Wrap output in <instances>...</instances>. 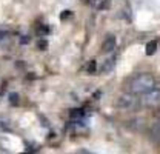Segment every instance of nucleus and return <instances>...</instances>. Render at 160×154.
I'll return each mask as SVG.
<instances>
[{"label":"nucleus","mask_w":160,"mask_h":154,"mask_svg":"<svg viewBox=\"0 0 160 154\" xmlns=\"http://www.w3.org/2000/svg\"><path fill=\"white\" fill-rule=\"evenodd\" d=\"M156 77L149 73H140L137 76H134L129 80V93L140 96V94H145L148 93L149 90H152L156 86Z\"/></svg>","instance_id":"1"},{"label":"nucleus","mask_w":160,"mask_h":154,"mask_svg":"<svg viewBox=\"0 0 160 154\" xmlns=\"http://www.w3.org/2000/svg\"><path fill=\"white\" fill-rule=\"evenodd\" d=\"M119 106L122 110H128V111H134L136 108H139V99L136 94H125L119 99Z\"/></svg>","instance_id":"2"},{"label":"nucleus","mask_w":160,"mask_h":154,"mask_svg":"<svg viewBox=\"0 0 160 154\" xmlns=\"http://www.w3.org/2000/svg\"><path fill=\"white\" fill-rule=\"evenodd\" d=\"M159 102H160V91L157 88V85L152 90H149L148 93L143 94V103L148 105V106H157Z\"/></svg>","instance_id":"3"},{"label":"nucleus","mask_w":160,"mask_h":154,"mask_svg":"<svg viewBox=\"0 0 160 154\" xmlns=\"http://www.w3.org/2000/svg\"><path fill=\"white\" fill-rule=\"evenodd\" d=\"M156 48H157V42H156V40H151V42L146 45V54H148V56L154 54V53H156Z\"/></svg>","instance_id":"5"},{"label":"nucleus","mask_w":160,"mask_h":154,"mask_svg":"<svg viewBox=\"0 0 160 154\" xmlns=\"http://www.w3.org/2000/svg\"><path fill=\"white\" fill-rule=\"evenodd\" d=\"M116 36H112V34H109V36H106V38L103 40V45H102V49H103V53H111L114 48H116Z\"/></svg>","instance_id":"4"}]
</instances>
